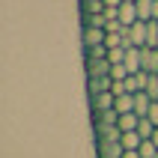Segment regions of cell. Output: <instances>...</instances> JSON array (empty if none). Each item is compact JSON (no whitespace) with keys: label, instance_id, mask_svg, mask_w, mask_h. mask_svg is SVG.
Returning <instances> with one entry per match:
<instances>
[{"label":"cell","instance_id":"6da1fadb","mask_svg":"<svg viewBox=\"0 0 158 158\" xmlns=\"http://www.w3.org/2000/svg\"><path fill=\"white\" fill-rule=\"evenodd\" d=\"M123 143L119 140H96V155L98 158H123Z\"/></svg>","mask_w":158,"mask_h":158},{"label":"cell","instance_id":"7a4b0ae2","mask_svg":"<svg viewBox=\"0 0 158 158\" xmlns=\"http://www.w3.org/2000/svg\"><path fill=\"white\" fill-rule=\"evenodd\" d=\"M140 72H146V75L158 72V48H143L140 51Z\"/></svg>","mask_w":158,"mask_h":158},{"label":"cell","instance_id":"3957f363","mask_svg":"<svg viewBox=\"0 0 158 158\" xmlns=\"http://www.w3.org/2000/svg\"><path fill=\"white\" fill-rule=\"evenodd\" d=\"M110 60H87V78H110Z\"/></svg>","mask_w":158,"mask_h":158},{"label":"cell","instance_id":"277c9868","mask_svg":"<svg viewBox=\"0 0 158 158\" xmlns=\"http://www.w3.org/2000/svg\"><path fill=\"white\" fill-rule=\"evenodd\" d=\"M81 39H84V48H96V45H105L107 33H105V30H98V27H84Z\"/></svg>","mask_w":158,"mask_h":158},{"label":"cell","instance_id":"5b68a950","mask_svg":"<svg viewBox=\"0 0 158 158\" xmlns=\"http://www.w3.org/2000/svg\"><path fill=\"white\" fill-rule=\"evenodd\" d=\"M116 96L114 93H98V96H89V107L93 110H114Z\"/></svg>","mask_w":158,"mask_h":158},{"label":"cell","instance_id":"8992f818","mask_svg":"<svg viewBox=\"0 0 158 158\" xmlns=\"http://www.w3.org/2000/svg\"><path fill=\"white\" fill-rule=\"evenodd\" d=\"M116 18H119V24H123V27H131V24H137V21H140V15H137V6H134V3H123Z\"/></svg>","mask_w":158,"mask_h":158},{"label":"cell","instance_id":"52a82bcc","mask_svg":"<svg viewBox=\"0 0 158 158\" xmlns=\"http://www.w3.org/2000/svg\"><path fill=\"white\" fill-rule=\"evenodd\" d=\"M140 51L143 48H125V69L131 72V75H137V72H140Z\"/></svg>","mask_w":158,"mask_h":158},{"label":"cell","instance_id":"ba28073f","mask_svg":"<svg viewBox=\"0 0 158 158\" xmlns=\"http://www.w3.org/2000/svg\"><path fill=\"white\" fill-rule=\"evenodd\" d=\"M89 96H98V93H110L114 87V78H89Z\"/></svg>","mask_w":158,"mask_h":158},{"label":"cell","instance_id":"9c48e42d","mask_svg":"<svg viewBox=\"0 0 158 158\" xmlns=\"http://www.w3.org/2000/svg\"><path fill=\"white\" fill-rule=\"evenodd\" d=\"M137 15L140 21H155V0H137Z\"/></svg>","mask_w":158,"mask_h":158},{"label":"cell","instance_id":"30bf717a","mask_svg":"<svg viewBox=\"0 0 158 158\" xmlns=\"http://www.w3.org/2000/svg\"><path fill=\"white\" fill-rule=\"evenodd\" d=\"M114 110H116L119 116H123V114H134V96H131V93H125V96H116Z\"/></svg>","mask_w":158,"mask_h":158},{"label":"cell","instance_id":"8fae6325","mask_svg":"<svg viewBox=\"0 0 158 158\" xmlns=\"http://www.w3.org/2000/svg\"><path fill=\"white\" fill-rule=\"evenodd\" d=\"M152 107V98L146 96V93H134V114L137 116H146Z\"/></svg>","mask_w":158,"mask_h":158},{"label":"cell","instance_id":"7c38bea8","mask_svg":"<svg viewBox=\"0 0 158 158\" xmlns=\"http://www.w3.org/2000/svg\"><path fill=\"white\" fill-rule=\"evenodd\" d=\"M119 143H123V149H140L143 137L137 131H123V134H119Z\"/></svg>","mask_w":158,"mask_h":158},{"label":"cell","instance_id":"4fadbf2b","mask_svg":"<svg viewBox=\"0 0 158 158\" xmlns=\"http://www.w3.org/2000/svg\"><path fill=\"white\" fill-rule=\"evenodd\" d=\"M105 0H81V15H102Z\"/></svg>","mask_w":158,"mask_h":158},{"label":"cell","instance_id":"5bb4252c","mask_svg":"<svg viewBox=\"0 0 158 158\" xmlns=\"http://www.w3.org/2000/svg\"><path fill=\"white\" fill-rule=\"evenodd\" d=\"M116 125H119V131H137V125H140V116H137V114H123Z\"/></svg>","mask_w":158,"mask_h":158},{"label":"cell","instance_id":"9a60e30c","mask_svg":"<svg viewBox=\"0 0 158 158\" xmlns=\"http://www.w3.org/2000/svg\"><path fill=\"white\" fill-rule=\"evenodd\" d=\"M96 123L116 125V123H119V114H116V110H93V125H96Z\"/></svg>","mask_w":158,"mask_h":158},{"label":"cell","instance_id":"2e32d148","mask_svg":"<svg viewBox=\"0 0 158 158\" xmlns=\"http://www.w3.org/2000/svg\"><path fill=\"white\" fill-rule=\"evenodd\" d=\"M81 24L84 27H98V30H105L107 27V15L102 12V15H81Z\"/></svg>","mask_w":158,"mask_h":158},{"label":"cell","instance_id":"e0dca14e","mask_svg":"<svg viewBox=\"0 0 158 158\" xmlns=\"http://www.w3.org/2000/svg\"><path fill=\"white\" fill-rule=\"evenodd\" d=\"M84 60H107V45H96V48H84Z\"/></svg>","mask_w":158,"mask_h":158},{"label":"cell","instance_id":"ac0fdd59","mask_svg":"<svg viewBox=\"0 0 158 158\" xmlns=\"http://www.w3.org/2000/svg\"><path fill=\"white\" fill-rule=\"evenodd\" d=\"M158 45V21H146V48Z\"/></svg>","mask_w":158,"mask_h":158},{"label":"cell","instance_id":"d6986e66","mask_svg":"<svg viewBox=\"0 0 158 158\" xmlns=\"http://www.w3.org/2000/svg\"><path fill=\"white\" fill-rule=\"evenodd\" d=\"M137 152H140V158H158V146H155V140H143Z\"/></svg>","mask_w":158,"mask_h":158},{"label":"cell","instance_id":"ffe728a7","mask_svg":"<svg viewBox=\"0 0 158 158\" xmlns=\"http://www.w3.org/2000/svg\"><path fill=\"white\" fill-rule=\"evenodd\" d=\"M107 60H110V66L125 63V48H107Z\"/></svg>","mask_w":158,"mask_h":158},{"label":"cell","instance_id":"44dd1931","mask_svg":"<svg viewBox=\"0 0 158 158\" xmlns=\"http://www.w3.org/2000/svg\"><path fill=\"white\" fill-rule=\"evenodd\" d=\"M128 75H131V72L125 69L123 63H119V66H114V69H110V78H114V81H125V78H128Z\"/></svg>","mask_w":158,"mask_h":158},{"label":"cell","instance_id":"7402d4cb","mask_svg":"<svg viewBox=\"0 0 158 158\" xmlns=\"http://www.w3.org/2000/svg\"><path fill=\"white\" fill-rule=\"evenodd\" d=\"M146 119H152V123L158 125V102H152V107H149V114H146Z\"/></svg>","mask_w":158,"mask_h":158},{"label":"cell","instance_id":"603a6c76","mask_svg":"<svg viewBox=\"0 0 158 158\" xmlns=\"http://www.w3.org/2000/svg\"><path fill=\"white\" fill-rule=\"evenodd\" d=\"M125 0H105V9H119Z\"/></svg>","mask_w":158,"mask_h":158},{"label":"cell","instance_id":"cb8c5ba5","mask_svg":"<svg viewBox=\"0 0 158 158\" xmlns=\"http://www.w3.org/2000/svg\"><path fill=\"white\" fill-rule=\"evenodd\" d=\"M123 158H140V152H137V149H125Z\"/></svg>","mask_w":158,"mask_h":158},{"label":"cell","instance_id":"d4e9b609","mask_svg":"<svg viewBox=\"0 0 158 158\" xmlns=\"http://www.w3.org/2000/svg\"><path fill=\"white\" fill-rule=\"evenodd\" d=\"M152 140H155V146H158V131H155V134H152Z\"/></svg>","mask_w":158,"mask_h":158},{"label":"cell","instance_id":"484cf974","mask_svg":"<svg viewBox=\"0 0 158 158\" xmlns=\"http://www.w3.org/2000/svg\"><path fill=\"white\" fill-rule=\"evenodd\" d=\"M125 3H137V0H125Z\"/></svg>","mask_w":158,"mask_h":158}]
</instances>
